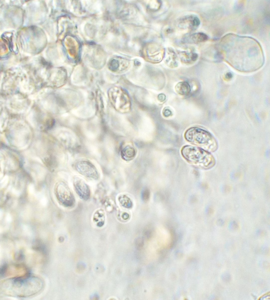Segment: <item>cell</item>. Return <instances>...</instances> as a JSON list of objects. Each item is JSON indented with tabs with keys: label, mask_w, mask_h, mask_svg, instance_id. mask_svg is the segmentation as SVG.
<instances>
[{
	"label": "cell",
	"mask_w": 270,
	"mask_h": 300,
	"mask_svg": "<svg viewBox=\"0 0 270 300\" xmlns=\"http://www.w3.org/2000/svg\"><path fill=\"white\" fill-rule=\"evenodd\" d=\"M56 134L57 138L66 146L73 148L77 145V140L76 137L70 130L60 129L56 131Z\"/></svg>",
	"instance_id": "52a82bcc"
},
{
	"label": "cell",
	"mask_w": 270,
	"mask_h": 300,
	"mask_svg": "<svg viewBox=\"0 0 270 300\" xmlns=\"http://www.w3.org/2000/svg\"><path fill=\"white\" fill-rule=\"evenodd\" d=\"M129 64L124 59H112L108 64V67L111 71L116 73H121L125 71L128 69Z\"/></svg>",
	"instance_id": "ba28073f"
},
{
	"label": "cell",
	"mask_w": 270,
	"mask_h": 300,
	"mask_svg": "<svg viewBox=\"0 0 270 300\" xmlns=\"http://www.w3.org/2000/svg\"><path fill=\"white\" fill-rule=\"evenodd\" d=\"M200 24L198 17L193 14L187 15L181 18L177 22V25L180 29L189 32L196 30Z\"/></svg>",
	"instance_id": "5b68a950"
},
{
	"label": "cell",
	"mask_w": 270,
	"mask_h": 300,
	"mask_svg": "<svg viewBox=\"0 0 270 300\" xmlns=\"http://www.w3.org/2000/svg\"><path fill=\"white\" fill-rule=\"evenodd\" d=\"M29 191L31 194H33L34 192V187L32 184L29 185L28 187Z\"/></svg>",
	"instance_id": "ffe728a7"
},
{
	"label": "cell",
	"mask_w": 270,
	"mask_h": 300,
	"mask_svg": "<svg viewBox=\"0 0 270 300\" xmlns=\"http://www.w3.org/2000/svg\"><path fill=\"white\" fill-rule=\"evenodd\" d=\"M8 176L7 175H5L1 181V187L3 188L6 186L8 183Z\"/></svg>",
	"instance_id": "2e32d148"
},
{
	"label": "cell",
	"mask_w": 270,
	"mask_h": 300,
	"mask_svg": "<svg viewBox=\"0 0 270 300\" xmlns=\"http://www.w3.org/2000/svg\"><path fill=\"white\" fill-rule=\"evenodd\" d=\"M109 100L114 109L118 112L126 113L130 110L131 103L127 92L122 88L113 86L108 92Z\"/></svg>",
	"instance_id": "3957f363"
},
{
	"label": "cell",
	"mask_w": 270,
	"mask_h": 300,
	"mask_svg": "<svg viewBox=\"0 0 270 300\" xmlns=\"http://www.w3.org/2000/svg\"><path fill=\"white\" fill-rule=\"evenodd\" d=\"M165 98V96L163 94H160L158 96V100L161 102L164 101Z\"/></svg>",
	"instance_id": "ac0fdd59"
},
{
	"label": "cell",
	"mask_w": 270,
	"mask_h": 300,
	"mask_svg": "<svg viewBox=\"0 0 270 300\" xmlns=\"http://www.w3.org/2000/svg\"><path fill=\"white\" fill-rule=\"evenodd\" d=\"M73 185L75 191L81 198L87 200L89 198L90 189L82 178L79 176H74L73 179Z\"/></svg>",
	"instance_id": "8992f818"
},
{
	"label": "cell",
	"mask_w": 270,
	"mask_h": 300,
	"mask_svg": "<svg viewBox=\"0 0 270 300\" xmlns=\"http://www.w3.org/2000/svg\"><path fill=\"white\" fill-rule=\"evenodd\" d=\"M208 37L205 34L198 32L188 33L184 35L181 39L182 42L187 44H198L207 41Z\"/></svg>",
	"instance_id": "9c48e42d"
},
{
	"label": "cell",
	"mask_w": 270,
	"mask_h": 300,
	"mask_svg": "<svg viewBox=\"0 0 270 300\" xmlns=\"http://www.w3.org/2000/svg\"><path fill=\"white\" fill-rule=\"evenodd\" d=\"M41 204L44 206H46L47 203V199L45 197L42 198L41 200Z\"/></svg>",
	"instance_id": "44dd1931"
},
{
	"label": "cell",
	"mask_w": 270,
	"mask_h": 300,
	"mask_svg": "<svg viewBox=\"0 0 270 300\" xmlns=\"http://www.w3.org/2000/svg\"><path fill=\"white\" fill-rule=\"evenodd\" d=\"M162 114L165 117H168L172 115V113L169 108L165 107L163 110Z\"/></svg>",
	"instance_id": "9a60e30c"
},
{
	"label": "cell",
	"mask_w": 270,
	"mask_h": 300,
	"mask_svg": "<svg viewBox=\"0 0 270 300\" xmlns=\"http://www.w3.org/2000/svg\"><path fill=\"white\" fill-rule=\"evenodd\" d=\"M7 268V265L5 264L1 268L0 274L2 276H3L6 272Z\"/></svg>",
	"instance_id": "e0dca14e"
},
{
	"label": "cell",
	"mask_w": 270,
	"mask_h": 300,
	"mask_svg": "<svg viewBox=\"0 0 270 300\" xmlns=\"http://www.w3.org/2000/svg\"><path fill=\"white\" fill-rule=\"evenodd\" d=\"M184 159L192 165L203 169L211 168L215 165V159L208 151L200 147L186 145L181 150Z\"/></svg>",
	"instance_id": "6da1fadb"
},
{
	"label": "cell",
	"mask_w": 270,
	"mask_h": 300,
	"mask_svg": "<svg viewBox=\"0 0 270 300\" xmlns=\"http://www.w3.org/2000/svg\"><path fill=\"white\" fill-rule=\"evenodd\" d=\"M177 53L181 61L186 64H192L194 63L198 58V54L193 51H178Z\"/></svg>",
	"instance_id": "30bf717a"
},
{
	"label": "cell",
	"mask_w": 270,
	"mask_h": 300,
	"mask_svg": "<svg viewBox=\"0 0 270 300\" xmlns=\"http://www.w3.org/2000/svg\"><path fill=\"white\" fill-rule=\"evenodd\" d=\"M224 191L226 192H228L230 191L231 188L227 186L224 189Z\"/></svg>",
	"instance_id": "d4e9b609"
},
{
	"label": "cell",
	"mask_w": 270,
	"mask_h": 300,
	"mask_svg": "<svg viewBox=\"0 0 270 300\" xmlns=\"http://www.w3.org/2000/svg\"><path fill=\"white\" fill-rule=\"evenodd\" d=\"M185 139L191 144L208 151L213 152L217 144L213 135L208 131L198 127H192L187 129L184 134Z\"/></svg>",
	"instance_id": "7a4b0ae2"
},
{
	"label": "cell",
	"mask_w": 270,
	"mask_h": 300,
	"mask_svg": "<svg viewBox=\"0 0 270 300\" xmlns=\"http://www.w3.org/2000/svg\"><path fill=\"white\" fill-rule=\"evenodd\" d=\"M103 212L101 209H97L94 212L93 215V222L97 227L101 226L103 224L104 216Z\"/></svg>",
	"instance_id": "4fadbf2b"
},
{
	"label": "cell",
	"mask_w": 270,
	"mask_h": 300,
	"mask_svg": "<svg viewBox=\"0 0 270 300\" xmlns=\"http://www.w3.org/2000/svg\"><path fill=\"white\" fill-rule=\"evenodd\" d=\"M33 158L34 159L35 161H38V162H39L40 163H41V164H43V163L42 162V161H41V160L39 158L36 157H34Z\"/></svg>",
	"instance_id": "cb8c5ba5"
},
{
	"label": "cell",
	"mask_w": 270,
	"mask_h": 300,
	"mask_svg": "<svg viewBox=\"0 0 270 300\" xmlns=\"http://www.w3.org/2000/svg\"><path fill=\"white\" fill-rule=\"evenodd\" d=\"M176 92L181 96H187L190 93L191 89L189 84L185 81L179 82L175 86Z\"/></svg>",
	"instance_id": "8fae6325"
},
{
	"label": "cell",
	"mask_w": 270,
	"mask_h": 300,
	"mask_svg": "<svg viewBox=\"0 0 270 300\" xmlns=\"http://www.w3.org/2000/svg\"><path fill=\"white\" fill-rule=\"evenodd\" d=\"M177 60V56L175 52L173 49H169L165 60L167 65L171 68L176 67L178 64Z\"/></svg>",
	"instance_id": "7c38bea8"
},
{
	"label": "cell",
	"mask_w": 270,
	"mask_h": 300,
	"mask_svg": "<svg viewBox=\"0 0 270 300\" xmlns=\"http://www.w3.org/2000/svg\"><path fill=\"white\" fill-rule=\"evenodd\" d=\"M12 192L13 194L16 195H18L20 194V193L19 191L14 189H13Z\"/></svg>",
	"instance_id": "603a6c76"
},
{
	"label": "cell",
	"mask_w": 270,
	"mask_h": 300,
	"mask_svg": "<svg viewBox=\"0 0 270 300\" xmlns=\"http://www.w3.org/2000/svg\"><path fill=\"white\" fill-rule=\"evenodd\" d=\"M122 155L124 159L130 160L134 157L136 151L134 148L130 145H127L122 150Z\"/></svg>",
	"instance_id": "5bb4252c"
},
{
	"label": "cell",
	"mask_w": 270,
	"mask_h": 300,
	"mask_svg": "<svg viewBox=\"0 0 270 300\" xmlns=\"http://www.w3.org/2000/svg\"><path fill=\"white\" fill-rule=\"evenodd\" d=\"M74 168L78 173L84 177L92 180H97L99 171L96 166L91 161L85 159H80L74 163Z\"/></svg>",
	"instance_id": "277c9868"
},
{
	"label": "cell",
	"mask_w": 270,
	"mask_h": 300,
	"mask_svg": "<svg viewBox=\"0 0 270 300\" xmlns=\"http://www.w3.org/2000/svg\"><path fill=\"white\" fill-rule=\"evenodd\" d=\"M6 221L8 222L11 221L12 218L11 215L9 214H8L6 215Z\"/></svg>",
	"instance_id": "7402d4cb"
},
{
	"label": "cell",
	"mask_w": 270,
	"mask_h": 300,
	"mask_svg": "<svg viewBox=\"0 0 270 300\" xmlns=\"http://www.w3.org/2000/svg\"><path fill=\"white\" fill-rule=\"evenodd\" d=\"M149 193L147 190H145L143 192V196L145 200H147L149 197Z\"/></svg>",
	"instance_id": "d6986e66"
}]
</instances>
